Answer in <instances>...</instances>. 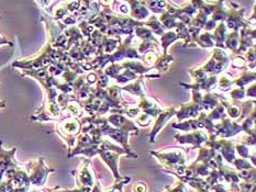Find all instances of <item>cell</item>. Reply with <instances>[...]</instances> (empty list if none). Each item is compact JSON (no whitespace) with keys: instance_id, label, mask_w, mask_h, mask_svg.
<instances>
[{"instance_id":"cell-1","label":"cell","mask_w":256,"mask_h":192,"mask_svg":"<svg viewBox=\"0 0 256 192\" xmlns=\"http://www.w3.org/2000/svg\"><path fill=\"white\" fill-rule=\"evenodd\" d=\"M152 156L158 159L160 164L168 174L184 176L186 169V155L182 148H172V150H164L158 152H150Z\"/></svg>"},{"instance_id":"cell-2","label":"cell","mask_w":256,"mask_h":192,"mask_svg":"<svg viewBox=\"0 0 256 192\" xmlns=\"http://www.w3.org/2000/svg\"><path fill=\"white\" fill-rule=\"evenodd\" d=\"M76 179V184L82 192H90L94 188L98 177L94 175V170L90 167V159L86 158L82 162L78 168L75 169L73 173Z\"/></svg>"},{"instance_id":"cell-3","label":"cell","mask_w":256,"mask_h":192,"mask_svg":"<svg viewBox=\"0 0 256 192\" xmlns=\"http://www.w3.org/2000/svg\"><path fill=\"white\" fill-rule=\"evenodd\" d=\"M26 166H28L26 169L30 172V174H28L30 178V183L38 187L46 185L48 175L55 172V169L48 168L46 166L43 157L28 162Z\"/></svg>"},{"instance_id":"cell-4","label":"cell","mask_w":256,"mask_h":192,"mask_svg":"<svg viewBox=\"0 0 256 192\" xmlns=\"http://www.w3.org/2000/svg\"><path fill=\"white\" fill-rule=\"evenodd\" d=\"M231 8L228 10L226 18L224 20V23L226 27L230 30L238 32L242 27H250L251 26V22L248 21L244 18V8H242L240 4L236 2H231Z\"/></svg>"},{"instance_id":"cell-5","label":"cell","mask_w":256,"mask_h":192,"mask_svg":"<svg viewBox=\"0 0 256 192\" xmlns=\"http://www.w3.org/2000/svg\"><path fill=\"white\" fill-rule=\"evenodd\" d=\"M228 63H229V56L222 48L216 47L212 53V56L204 64L202 68L206 74L209 76H218L222 70L226 69Z\"/></svg>"},{"instance_id":"cell-6","label":"cell","mask_w":256,"mask_h":192,"mask_svg":"<svg viewBox=\"0 0 256 192\" xmlns=\"http://www.w3.org/2000/svg\"><path fill=\"white\" fill-rule=\"evenodd\" d=\"M242 131V128L238 122H233V121L229 118H226V115L221 119V123L214 124V135L220 139H228V137H232L240 133Z\"/></svg>"},{"instance_id":"cell-7","label":"cell","mask_w":256,"mask_h":192,"mask_svg":"<svg viewBox=\"0 0 256 192\" xmlns=\"http://www.w3.org/2000/svg\"><path fill=\"white\" fill-rule=\"evenodd\" d=\"M175 139L180 144H192V150H194V148H199L202 144H204L208 141L209 135L206 134L204 131H192V133L177 134Z\"/></svg>"},{"instance_id":"cell-8","label":"cell","mask_w":256,"mask_h":192,"mask_svg":"<svg viewBox=\"0 0 256 192\" xmlns=\"http://www.w3.org/2000/svg\"><path fill=\"white\" fill-rule=\"evenodd\" d=\"M177 111V107H172L166 110H163L158 117H156V122H155L154 128L152 129L151 133L148 134V142L150 143H154L155 142V137L158 134V132L162 130L164 126L166 125V123L174 117Z\"/></svg>"},{"instance_id":"cell-9","label":"cell","mask_w":256,"mask_h":192,"mask_svg":"<svg viewBox=\"0 0 256 192\" xmlns=\"http://www.w3.org/2000/svg\"><path fill=\"white\" fill-rule=\"evenodd\" d=\"M224 0H218L214 3V9L212 11V13L210 14V19H208L207 23L204 24V31L206 32H210L211 30H214V27L216 26V22H221L224 21L228 14V10L224 8Z\"/></svg>"},{"instance_id":"cell-10","label":"cell","mask_w":256,"mask_h":192,"mask_svg":"<svg viewBox=\"0 0 256 192\" xmlns=\"http://www.w3.org/2000/svg\"><path fill=\"white\" fill-rule=\"evenodd\" d=\"M107 120L111 125L114 126L116 129L126 132H132V133H134L136 135L138 134V129L136 128V125L133 123L131 120L124 117V115H122L120 113H111L107 118Z\"/></svg>"},{"instance_id":"cell-11","label":"cell","mask_w":256,"mask_h":192,"mask_svg":"<svg viewBox=\"0 0 256 192\" xmlns=\"http://www.w3.org/2000/svg\"><path fill=\"white\" fill-rule=\"evenodd\" d=\"M204 111L202 108L199 106L198 103L194 102L192 100L190 102H187V103H182L180 104V107L177 108V111H176V117L178 119L180 122L182 121L186 120V119H194L197 118V115H199V113Z\"/></svg>"},{"instance_id":"cell-12","label":"cell","mask_w":256,"mask_h":192,"mask_svg":"<svg viewBox=\"0 0 256 192\" xmlns=\"http://www.w3.org/2000/svg\"><path fill=\"white\" fill-rule=\"evenodd\" d=\"M255 29L251 27H242L240 33V42H238V47L236 54L240 55L246 53L250 47L255 46Z\"/></svg>"},{"instance_id":"cell-13","label":"cell","mask_w":256,"mask_h":192,"mask_svg":"<svg viewBox=\"0 0 256 192\" xmlns=\"http://www.w3.org/2000/svg\"><path fill=\"white\" fill-rule=\"evenodd\" d=\"M126 2L130 4V16L132 19L142 21L148 18V9L146 7L143 0H128Z\"/></svg>"},{"instance_id":"cell-14","label":"cell","mask_w":256,"mask_h":192,"mask_svg":"<svg viewBox=\"0 0 256 192\" xmlns=\"http://www.w3.org/2000/svg\"><path fill=\"white\" fill-rule=\"evenodd\" d=\"M214 34H211V37H212V41L214 43V45L218 48L224 49V40H226V25L224 23V21L219 22V24L214 27Z\"/></svg>"},{"instance_id":"cell-15","label":"cell","mask_w":256,"mask_h":192,"mask_svg":"<svg viewBox=\"0 0 256 192\" xmlns=\"http://www.w3.org/2000/svg\"><path fill=\"white\" fill-rule=\"evenodd\" d=\"M143 2L146 7L155 14H162L166 9V4H168L166 0H143Z\"/></svg>"},{"instance_id":"cell-16","label":"cell","mask_w":256,"mask_h":192,"mask_svg":"<svg viewBox=\"0 0 256 192\" xmlns=\"http://www.w3.org/2000/svg\"><path fill=\"white\" fill-rule=\"evenodd\" d=\"M144 26H148V29L154 33V34H158V35H162L165 32L164 25L160 23L158 18H156L155 15H151L148 21H144Z\"/></svg>"},{"instance_id":"cell-17","label":"cell","mask_w":256,"mask_h":192,"mask_svg":"<svg viewBox=\"0 0 256 192\" xmlns=\"http://www.w3.org/2000/svg\"><path fill=\"white\" fill-rule=\"evenodd\" d=\"M177 40H180V37H178L177 33L175 31L164 32L163 34L160 35V45L163 47V54H168V46L172 43H174Z\"/></svg>"},{"instance_id":"cell-18","label":"cell","mask_w":256,"mask_h":192,"mask_svg":"<svg viewBox=\"0 0 256 192\" xmlns=\"http://www.w3.org/2000/svg\"><path fill=\"white\" fill-rule=\"evenodd\" d=\"M238 42H240V32L232 31L229 33V34L226 35V40H224L226 45L224 46L231 49V51L236 54V49L238 47Z\"/></svg>"},{"instance_id":"cell-19","label":"cell","mask_w":256,"mask_h":192,"mask_svg":"<svg viewBox=\"0 0 256 192\" xmlns=\"http://www.w3.org/2000/svg\"><path fill=\"white\" fill-rule=\"evenodd\" d=\"M255 80V71L254 70H248L246 69L243 71L241 77H238V79L233 80V85H236L238 88H244V86L250 84V82H254Z\"/></svg>"},{"instance_id":"cell-20","label":"cell","mask_w":256,"mask_h":192,"mask_svg":"<svg viewBox=\"0 0 256 192\" xmlns=\"http://www.w3.org/2000/svg\"><path fill=\"white\" fill-rule=\"evenodd\" d=\"M194 44H196V46L199 45L202 47H214V43L212 41V37H211V33L210 32H204V33H200V34L197 36L196 41H194Z\"/></svg>"},{"instance_id":"cell-21","label":"cell","mask_w":256,"mask_h":192,"mask_svg":"<svg viewBox=\"0 0 256 192\" xmlns=\"http://www.w3.org/2000/svg\"><path fill=\"white\" fill-rule=\"evenodd\" d=\"M172 62V56L168 54H163L162 56H158L156 63L154 64L153 67L156 68L158 71H168L170 64Z\"/></svg>"},{"instance_id":"cell-22","label":"cell","mask_w":256,"mask_h":192,"mask_svg":"<svg viewBox=\"0 0 256 192\" xmlns=\"http://www.w3.org/2000/svg\"><path fill=\"white\" fill-rule=\"evenodd\" d=\"M160 21V23H162L164 25L165 29H175V27L177 26L178 24V20L176 18H174V16L168 14V12H164L160 14V18L158 19Z\"/></svg>"},{"instance_id":"cell-23","label":"cell","mask_w":256,"mask_h":192,"mask_svg":"<svg viewBox=\"0 0 256 192\" xmlns=\"http://www.w3.org/2000/svg\"><path fill=\"white\" fill-rule=\"evenodd\" d=\"M130 181H131L130 177H122L120 180H116V183L109 190H104V191L102 190V192H122V188H124V186L129 184Z\"/></svg>"},{"instance_id":"cell-24","label":"cell","mask_w":256,"mask_h":192,"mask_svg":"<svg viewBox=\"0 0 256 192\" xmlns=\"http://www.w3.org/2000/svg\"><path fill=\"white\" fill-rule=\"evenodd\" d=\"M236 151L238 153V155L241 156V158H250V150L248 145L244 144V143H236Z\"/></svg>"},{"instance_id":"cell-25","label":"cell","mask_w":256,"mask_h":192,"mask_svg":"<svg viewBox=\"0 0 256 192\" xmlns=\"http://www.w3.org/2000/svg\"><path fill=\"white\" fill-rule=\"evenodd\" d=\"M230 96L232 98V100H241V99L246 97V90H244V88H236V89L230 92Z\"/></svg>"},{"instance_id":"cell-26","label":"cell","mask_w":256,"mask_h":192,"mask_svg":"<svg viewBox=\"0 0 256 192\" xmlns=\"http://www.w3.org/2000/svg\"><path fill=\"white\" fill-rule=\"evenodd\" d=\"M164 192H187L186 191V185L184 184L182 181H180L175 188H170V186H166Z\"/></svg>"},{"instance_id":"cell-27","label":"cell","mask_w":256,"mask_h":192,"mask_svg":"<svg viewBox=\"0 0 256 192\" xmlns=\"http://www.w3.org/2000/svg\"><path fill=\"white\" fill-rule=\"evenodd\" d=\"M246 60L244 57L242 56H236L233 58V62H232V66L234 68H238V69H243L244 67H246Z\"/></svg>"},{"instance_id":"cell-28","label":"cell","mask_w":256,"mask_h":192,"mask_svg":"<svg viewBox=\"0 0 256 192\" xmlns=\"http://www.w3.org/2000/svg\"><path fill=\"white\" fill-rule=\"evenodd\" d=\"M133 192H148V185L144 183V181L138 180L134 184L132 188Z\"/></svg>"},{"instance_id":"cell-29","label":"cell","mask_w":256,"mask_h":192,"mask_svg":"<svg viewBox=\"0 0 256 192\" xmlns=\"http://www.w3.org/2000/svg\"><path fill=\"white\" fill-rule=\"evenodd\" d=\"M43 192H82V191L80 188L70 190V189H63V188H60V186H56V187H55V188H53V189H48V188L44 189Z\"/></svg>"},{"instance_id":"cell-30","label":"cell","mask_w":256,"mask_h":192,"mask_svg":"<svg viewBox=\"0 0 256 192\" xmlns=\"http://www.w3.org/2000/svg\"><path fill=\"white\" fill-rule=\"evenodd\" d=\"M82 2V4L85 5V7L89 10L92 8H98V4L96 3L97 0H80Z\"/></svg>"},{"instance_id":"cell-31","label":"cell","mask_w":256,"mask_h":192,"mask_svg":"<svg viewBox=\"0 0 256 192\" xmlns=\"http://www.w3.org/2000/svg\"><path fill=\"white\" fill-rule=\"evenodd\" d=\"M255 86L253 85L251 88H248V91H246V95L248 96V97H252V98H255V96H256V92H255Z\"/></svg>"},{"instance_id":"cell-32","label":"cell","mask_w":256,"mask_h":192,"mask_svg":"<svg viewBox=\"0 0 256 192\" xmlns=\"http://www.w3.org/2000/svg\"><path fill=\"white\" fill-rule=\"evenodd\" d=\"M229 192H240V191H234V190H231V191H229Z\"/></svg>"},{"instance_id":"cell-33","label":"cell","mask_w":256,"mask_h":192,"mask_svg":"<svg viewBox=\"0 0 256 192\" xmlns=\"http://www.w3.org/2000/svg\"><path fill=\"white\" fill-rule=\"evenodd\" d=\"M34 192H43V191H34Z\"/></svg>"},{"instance_id":"cell-34","label":"cell","mask_w":256,"mask_h":192,"mask_svg":"<svg viewBox=\"0 0 256 192\" xmlns=\"http://www.w3.org/2000/svg\"><path fill=\"white\" fill-rule=\"evenodd\" d=\"M122 1H128V0H122Z\"/></svg>"}]
</instances>
